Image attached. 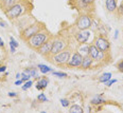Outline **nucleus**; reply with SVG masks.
I'll return each mask as SVG.
<instances>
[{"mask_svg": "<svg viewBox=\"0 0 123 113\" xmlns=\"http://www.w3.org/2000/svg\"><path fill=\"white\" fill-rule=\"evenodd\" d=\"M10 45H12V47H15V48H18L19 47L18 42H17L13 37H10Z\"/></svg>", "mask_w": 123, "mask_h": 113, "instance_id": "obj_24", "label": "nucleus"}, {"mask_svg": "<svg viewBox=\"0 0 123 113\" xmlns=\"http://www.w3.org/2000/svg\"><path fill=\"white\" fill-rule=\"evenodd\" d=\"M53 41H54V40H53L52 38H51V39L49 38L42 47L38 49L37 52L39 54H42V55H49V54H51V50H52V47H53Z\"/></svg>", "mask_w": 123, "mask_h": 113, "instance_id": "obj_9", "label": "nucleus"}, {"mask_svg": "<svg viewBox=\"0 0 123 113\" xmlns=\"http://www.w3.org/2000/svg\"><path fill=\"white\" fill-rule=\"evenodd\" d=\"M10 49H11V52H12V53H15V52H16V48H15V47H12V45H10Z\"/></svg>", "mask_w": 123, "mask_h": 113, "instance_id": "obj_36", "label": "nucleus"}, {"mask_svg": "<svg viewBox=\"0 0 123 113\" xmlns=\"http://www.w3.org/2000/svg\"><path fill=\"white\" fill-rule=\"evenodd\" d=\"M52 74H53V75H54V76H57V77H67V74H66V73H64V72H52Z\"/></svg>", "mask_w": 123, "mask_h": 113, "instance_id": "obj_22", "label": "nucleus"}, {"mask_svg": "<svg viewBox=\"0 0 123 113\" xmlns=\"http://www.w3.org/2000/svg\"><path fill=\"white\" fill-rule=\"evenodd\" d=\"M30 75H31V77H36L37 76V70L36 69H30Z\"/></svg>", "mask_w": 123, "mask_h": 113, "instance_id": "obj_28", "label": "nucleus"}, {"mask_svg": "<svg viewBox=\"0 0 123 113\" xmlns=\"http://www.w3.org/2000/svg\"><path fill=\"white\" fill-rule=\"evenodd\" d=\"M91 23H92V19L90 18V16L87 14H83L79 16L75 25L79 30H88L91 27Z\"/></svg>", "mask_w": 123, "mask_h": 113, "instance_id": "obj_5", "label": "nucleus"}, {"mask_svg": "<svg viewBox=\"0 0 123 113\" xmlns=\"http://www.w3.org/2000/svg\"><path fill=\"white\" fill-rule=\"evenodd\" d=\"M100 54H101V51H100L94 45H89L88 56H90L92 59H93V61H96L97 59H98V57L100 56Z\"/></svg>", "mask_w": 123, "mask_h": 113, "instance_id": "obj_11", "label": "nucleus"}, {"mask_svg": "<svg viewBox=\"0 0 123 113\" xmlns=\"http://www.w3.org/2000/svg\"><path fill=\"white\" fill-rule=\"evenodd\" d=\"M66 47H67V43H66L65 40L63 39H55L53 41V47L52 50H51V54L50 55H54V54L62 52L63 50H65Z\"/></svg>", "mask_w": 123, "mask_h": 113, "instance_id": "obj_8", "label": "nucleus"}, {"mask_svg": "<svg viewBox=\"0 0 123 113\" xmlns=\"http://www.w3.org/2000/svg\"><path fill=\"white\" fill-rule=\"evenodd\" d=\"M82 1H84V2H86V3H88V4H92L96 0H82Z\"/></svg>", "mask_w": 123, "mask_h": 113, "instance_id": "obj_32", "label": "nucleus"}, {"mask_svg": "<svg viewBox=\"0 0 123 113\" xmlns=\"http://www.w3.org/2000/svg\"><path fill=\"white\" fill-rule=\"evenodd\" d=\"M4 45V42H3V40L1 39V37H0V47H3Z\"/></svg>", "mask_w": 123, "mask_h": 113, "instance_id": "obj_38", "label": "nucleus"}, {"mask_svg": "<svg viewBox=\"0 0 123 113\" xmlns=\"http://www.w3.org/2000/svg\"><path fill=\"white\" fill-rule=\"evenodd\" d=\"M16 95H17V94L15 93V92H9V96L10 97H15Z\"/></svg>", "mask_w": 123, "mask_h": 113, "instance_id": "obj_34", "label": "nucleus"}, {"mask_svg": "<svg viewBox=\"0 0 123 113\" xmlns=\"http://www.w3.org/2000/svg\"><path fill=\"white\" fill-rule=\"evenodd\" d=\"M0 25H1V27H3V28H4V27H6V23H4V22L0 21Z\"/></svg>", "mask_w": 123, "mask_h": 113, "instance_id": "obj_39", "label": "nucleus"}, {"mask_svg": "<svg viewBox=\"0 0 123 113\" xmlns=\"http://www.w3.org/2000/svg\"><path fill=\"white\" fill-rule=\"evenodd\" d=\"M92 62H93V59L90 57V56H85V57H83V60H82V65H81V68L84 69V70H87V69H89L92 65Z\"/></svg>", "mask_w": 123, "mask_h": 113, "instance_id": "obj_12", "label": "nucleus"}, {"mask_svg": "<svg viewBox=\"0 0 123 113\" xmlns=\"http://www.w3.org/2000/svg\"><path fill=\"white\" fill-rule=\"evenodd\" d=\"M115 83H117V79H109V80H107L106 83H105V85H106L107 87H111L112 84H115Z\"/></svg>", "mask_w": 123, "mask_h": 113, "instance_id": "obj_29", "label": "nucleus"}, {"mask_svg": "<svg viewBox=\"0 0 123 113\" xmlns=\"http://www.w3.org/2000/svg\"><path fill=\"white\" fill-rule=\"evenodd\" d=\"M16 78H17V79H19V78L21 79V73H17V74H16Z\"/></svg>", "mask_w": 123, "mask_h": 113, "instance_id": "obj_37", "label": "nucleus"}, {"mask_svg": "<svg viewBox=\"0 0 123 113\" xmlns=\"http://www.w3.org/2000/svg\"><path fill=\"white\" fill-rule=\"evenodd\" d=\"M43 29L42 23H39V22H36V23H33L29 25V27H27L25 29L21 32V34H20V37H21L22 40H25V41H27L29 38H31L33 35H35L36 33H38L39 31H42Z\"/></svg>", "mask_w": 123, "mask_h": 113, "instance_id": "obj_3", "label": "nucleus"}, {"mask_svg": "<svg viewBox=\"0 0 123 113\" xmlns=\"http://www.w3.org/2000/svg\"><path fill=\"white\" fill-rule=\"evenodd\" d=\"M89 45H87L86 43H80V47L78 49V53L81 54L83 57H85V56L88 55V52H89Z\"/></svg>", "mask_w": 123, "mask_h": 113, "instance_id": "obj_14", "label": "nucleus"}, {"mask_svg": "<svg viewBox=\"0 0 123 113\" xmlns=\"http://www.w3.org/2000/svg\"><path fill=\"white\" fill-rule=\"evenodd\" d=\"M37 68H38V70H39L40 72H42L43 74H47V73H50L51 71H52V69L50 68V67H48V66H46V65H38L37 66Z\"/></svg>", "mask_w": 123, "mask_h": 113, "instance_id": "obj_19", "label": "nucleus"}, {"mask_svg": "<svg viewBox=\"0 0 123 113\" xmlns=\"http://www.w3.org/2000/svg\"><path fill=\"white\" fill-rule=\"evenodd\" d=\"M61 104H62V106L63 107H65V108H67L69 107V104H70V102L68 101V99H65V98H61Z\"/></svg>", "mask_w": 123, "mask_h": 113, "instance_id": "obj_25", "label": "nucleus"}, {"mask_svg": "<svg viewBox=\"0 0 123 113\" xmlns=\"http://www.w3.org/2000/svg\"><path fill=\"white\" fill-rule=\"evenodd\" d=\"M93 45H96L101 52L106 53V52H108L109 49H111V43H109V41L107 40L106 37H104V36H102V35L98 36V37L94 39Z\"/></svg>", "mask_w": 123, "mask_h": 113, "instance_id": "obj_6", "label": "nucleus"}, {"mask_svg": "<svg viewBox=\"0 0 123 113\" xmlns=\"http://www.w3.org/2000/svg\"><path fill=\"white\" fill-rule=\"evenodd\" d=\"M31 78V75H29V74H27V73H21V79L24 81H27V80H29V79Z\"/></svg>", "mask_w": 123, "mask_h": 113, "instance_id": "obj_27", "label": "nucleus"}, {"mask_svg": "<svg viewBox=\"0 0 123 113\" xmlns=\"http://www.w3.org/2000/svg\"><path fill=\"white\" fill-rule=\"evenodd\" d=\"M50 38V34L47 32V31L45 30H42L39 31L38 33H36L35 35H33L31 38L27 40V45H29L31 49H33V50H38L42 45L47 41L48 39Z\"/></svg>", "mask_w": 123, "mask_h": 113, "instance_id": "obj_1", "label": "nucleus"}, {"mask_svg": "<svg viewBox=\"0 0 123 113\" xmlns=\"http://www.w3.org/2000/svg\"><path fill=\"white\" fill-rule=\"evenodd\" d=\"M118 36H119V31H118V30H116V31H115V35H114V38H115V39H117V38H118Z\"/></svg>", "mask_w": 123, "mask_h": 113, "instance_id": "obj_33", "label": "nucleus"}, {"mask_svg": "<svg viewBox=\"0 0 123 113\" xmlns=\"http://www.w3.org/2000/svg\"><path fill=\"white\" fill-rule=\"evenodd\" d=\"M120 16H123V0L121 2V4H120V6L118 7V17Z\"/></svg>", "mask_w": 123, "mask_h": 113, "instance_id": "obj_26", "label": "nucleus"}, {"mask_svg": "<svg viewBox=\"0 0 123 113\" xmlns=\"http://www.w3.org/2000/svg\"><path fill=\"white\" fill-rule=\"evenodd\" d=\"M89 38V32L87 30H80V32L75 34V39L79 43H86Z\"/></svg>", "mask_w": 123, "mask_h": 113, "instance_id": "obj_10", "label": "nucleus"}, {"mask_svg": "<svg viewBox=\"0 0 123 113\" xmlns=\"http://www.w3.org/2000/svg\"><path fill=\"white\" fill-rule=\"evenodd\" d=\"M71 55H72V51L71 50H63L62 52H58L52 55V62L56 63L58 66L67 65L69 59H70Z\"/></svg>", "mask_w": 123, "mask_h": 113, "instance_id": "obj_2", "label": "nucleus"}, {"mask_svg": "<svg viewBox=\"0 0 123 113\" xmlns=\"http://www.w3.org/2000/svg\"><path fill=\"white\" fill-rule=\"evenodd\" d=\"M6 70V66H3V67H0V73H1V72H4Z\"/></svg>", "mask_w": 123, "mask_h": 113, "instance_id": "obj_35", "label": "nucleus"}, {"mask_svg": "<svg viewBox=\"0 0 123 113\" xmlns=\"http://www.w3.org/2000/svg\"><path fill=\"white\" fill-rule=\"evenodd\" d=\"M22 81H24L22 79H17V80L15 81V85H16V86H20V85L22 84Z\"/></svg>", "mask_w": 123, "mask_h": 113, "instance_id": "obj_31", "label": "nucleus"}, {"mask_svg": "<svg viewBox=\"0 0 123 113\" xmlns=\"http://www.w3.org/2000/svg\"><path fill=\"white\" fill-rule=\"evenodd\" d=\"M69 112H71V113H83L84 111H83V108L82 107H80L76 104H74L69 108Z\"/></svg>", "mask_w": 123, "mask_h": 113, "instance_id": "obj_18", "label": "nucleus"}, {"mask_svg": "<svg viewBox=\"0 0 123 113\" xmlns=\"http://www.w3.org/2000/svg\"><path fill=\"white\" fill-rule=\"evenodd\" d=\"M24 11H25V9L21 3H15L9 10H6V15L10 19H16V18H18L19 16H21L24 14Z\"/></svg>", "mask_w": 123, "mask_h": 113, "instance_id": "obj_4", "label": "nucleus"}, {"mask_svg": "<svg viewBox=\"0 0 123 113\" xmlns=\"http://www.w3.org/2000/svg\"><path fill=\"white\" fill-rule=\"evenodd\" d=\"M37 101H38V102H48V98L46 97L45 94L42 93V94H39V95L37 96Z\"/></svg>", "mask_w": 123, "mask_h": 113, "instance_id": "obj_23", "label": "nucleus"}, {"mask_svg": "<svg viewBox=\"0 0 123 113\" xmlns=\"http://www.w3.org/2000/svg\"><path fill=\"white\" fill-rule=\"evenodd\" d=\"M111 77H112L111 73H104V74H102V75L99 77V81H100V83L105 84L107 80H109Z\"/></svg>", "mask_w": 123, "mask_h": 113, "instance_id": "obj_20", "label": "nucleus"}, {"mask_svg": "<svg viewBox=\"0 0 123 113\" xmlns=\"http://www.w3.org/2000/svg\"><path fill=\"white\" fill-rule=\"evenodd\" d=\"M32 85H33V81H32V80H30V79H29V80L25 81V84L24 85V86H22V88H21V89L24 90V91H27L28 89L32 87Z\"/></svg>", "mask_w": 123, "mask_h": 113, "instance_id": "obj_21", "label": "nucleus"}, {"mask_svg": "<svg viewBox=\"0 0 123 113\" xmlns=\"http://www.w3.org/2000/svg\"><path fill=\"white\" fill-rule=\"evenodd\" d=\"M16 3V0H0V6L1 7H3L4 10H9L12 6Z\"/></svg>", "mask_w": 123, "mask_h": 113, "instance_id": "obj_16", "label": "nucleus"}, {"mask_svg": "<svg viewBox=\"0 0 123 113\" xmlns=\"http://www.w3.org/2000/svg\"><path fill=\"white\" fill-rule=\"evenodd\" d=\"M117 68H118V70H119L120 72H123V60H120L119 62H118Z\"/></svg>", "mask_w": 123, "mask_h": 113, "instance_id": "obj_30", "label": "nucleus"}, {"mask_svg": "<svg viewBox=\"0 0 123 113\" xmlns=\"http://www.w3.org/2000/svg\"><path fill=\"white\" fill-rule=\"evenodd\" d=\"M48 83H49V81H48L47 77L38 79V81L36 83V89L37 90H43L46 87L48 86Z\"/></svg>", "mask_w": 123, "mask_h": 113, "instance_id": "obj_17", "label": "nucleus"}, {"mask_svg": "<svg viewBox=\"0 0 123 113\" xmlns=\"http://www.w3.org/2000/svg\"><path fill=\"white\" fill-rule=\"evenodd\" d=\"M117 1L118 0H106L105 1V6L109 13H114L117 9Z\"/></svg>", "mask_w": 123, "mask_h": 113, "instance_id": "obj_13", "label": "nucleus"}, {"mask_svg": "<svg viewBox=\"0 0 123 113\" xmlns=\"http://www.w3.org/2000/svg\"><path fill=\"white\" fill-rule=\"evenodd\" d=\"M82 60H83V56L81 54H79L78 52H75L71 55L67 66L70 67V68H81Z\"/></svg>", "mask_w": 123, "mask_h": 113, "instance_id": "obj_7", "label": "nucleus"}, {"mask_svg": "<svg viewBox=\"0 0 123 113\" xmlns=\"http://www.w3.org/2000/svg\"><path fill=\"white\" fill-rule=\"evenodd\" d=\"M105 102V97L101 94H98L93 97V98L90 101V104L91 105H94V106H98V105H102Z\"/></svg>", "mask_w": 123, "mask_h": 113, "instance_id": "obj_15", "label": "nucleus"}]
</instances>
